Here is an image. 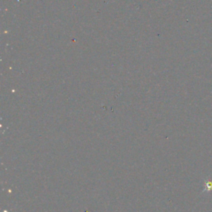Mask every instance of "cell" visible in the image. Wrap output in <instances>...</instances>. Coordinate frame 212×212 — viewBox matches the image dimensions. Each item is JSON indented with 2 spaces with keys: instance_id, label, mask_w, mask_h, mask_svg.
I'll use <instances>...</instances> for the list:
<instances>
[{
  "instance_id": "obj_1",
  "label": "cell",
  "mask_w": 212,
  "mask_h": 212,
  "mask_svg": "<svg viewBox=\"0 0 212 212\" xmlns=\"http://www.w3.org/2000/svg\"><path fill=\"white\" fill-rule=\"evenodd\" d=\"M205 185H206V190H210V189H211V187H212V183H211V182H210V181H207Z\"/></svg>"
}]
</instances>
